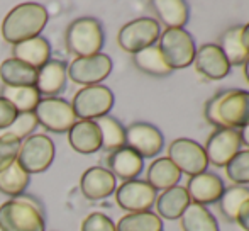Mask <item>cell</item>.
Returning a JSON list of instances; mask_svg holds the SVG:
<instances>
[{
    "label": "cell",
    "instance_id": "cell-15",
    "mask_svg": "<svg viewBox=\"0 0 249 231\" xmlns=\"http://www.w3.org/2000/svg\"><path fill=\"white\" fill-rule=\"evenodd\" d=\"M195 70L209 80H222L229 75L231 65L217 44L207 43L197 48L194 58Z\"/></svg>",
    "mask_w": 249,
    "mask_h": 231
},
{
    "label": "cell",
    "instance_id": "cell-26",
    "mask_svg": "<svg viewBox=\"0 0 249 231\" xmlns=\"http://www.w3.org/2000/svg\"><path fill=\"white\" fill-rule=\"evenodd\" d=\"M183 231H219V223L215 216L207 209V206H200L190 202L180 218Z\"/></svg>",
    "mask_w": 249,
    "mask_h": 231
},
{
    "label": "cell",
    "instance_id": "cell-32",
    "mask_svg": "<svg viewBox=\"0 0 249 231\" xmlns=\"http://www.w3.org/2000/svg\"><path fill=\"white\" fill-rule=\"evenodd\" d=\"M29 185V173L19 165V162H14L5 170L0 172V192L10 197L20 195Z\"/></svg>",
    "mask_w": 249,
    "mask_h": 231
},
{
    "label": "cell",
    "instance_id": "cell-13",
    "mask_svg": "<svg viewBox=\"0 0 249 231\" xmlns=\"http://www.w3.org/2000/svg\"><path fill=\"white\" fill-rule=\"evenodd\" d=\"M156 197V191L146 180H139V178L122 182V185L115 189V201L119 208L127 212L151 211Z\"/></svg>",
    "mask_w": 249,
    "mask_h": 231
},
{
    "label": "cell",
    "instance_id": "cell-34",
    "mask_svg": "<svg viewBox=\"0 0 249 231\" xmlns=\"http://www.w3.org/2000/svg\"><path fill=\"white\" fill-rule=\"evenodd\" d=\"M226 173L236 185L249 184V150H241L226 165Z\"/></svg>",
    "mask_w": 249,
    "mask_h": 231
},
{
    "label": "cell",
    "instance_id": "cell-11",
    "mask_svg": "<svg viewBox=\"0 0 249 231\" xmlns=\"http://www.w3.org/2000/svg\"><path fill=\"white\" fill-rule=\"evenodd\" d=\"M112 72V59L105 53H97L93 57L75 58L66 66V75L70 80L78 85L90 87L100 85L102 80H105Z\"/></svg>",
    "mask_w": 249,
    "mask_h": 231
},
{
    "label": "cell",
    "instance_id": "cell-18",
    "mask_svg": "<svg viewBox=\"0 0 249 231\" xmlns=\"http://www.w3.org/2000/svg\"><path fill=\"white\" fill-rule=\"evenodd\" d=\"M107 165V170L114 177H119L124 182H127L139 177V173L144 169V160L129 146H122V148L108 153Z\"/></svg>",
    "mask_w": 249,
    "mask_h": 231
},
{
    "label": "cell",
    "instance_id": "cell-38",
    "mask_svg": "<svg viewBox=\"0 0 249 231\" xmlns=\"http://www.w3.org/2000/svg\"><path fill=\"white\" fill-rule=\"evenodd\" d=\"M17 111L9 100H5L3 97H0V131H5L7 128L12 126V122L17 117Z\"/></svg>",
    "mask_w": 249,
    "mask_h": 231
},
{
    "label": "cell",
    "instance_id": "cell-14",
    "mask_svg": "<svg viewBox=\"0 0 249 231\" xmlns=\"http://www.w3.org/2000/svg\"><path fill=\"white\" fill-rule=\"evenodd\" d=\"M125 146L134 150L142 160L154 158L163 150V133L149 122H132L125 128Z\"/></svg>",
    "mask_w": 249,
    "mask_h": 231
},
{
    "label": "cell",
    "instance_id": "cell-21",
    "mask_svg": "<svg viewBox=\"0 0 249 231\" xmlns=\"http://www.w3.org/2000/svg\"><path fill=\"white\" fill-rule=\"evenodd\" d=\"M192 199L188 195L187 189L181 187V185H175L171 189L163 191L160 195L156 197V211L160 218L164 219H180L181 214L185 212V209L190 206Z\"/></svg>",
    "mask_w": 249,
    "mask_h": 231
},
{
    "label": "cell",
    "instance_id": "cell-35",
    "mask_svg": "<svg viewBox=\"0 0 249 231\" xmlns=\"http://www.w3.org/2000/svg\"><path fill=\"white\" fill-rule=\"evenodd\" d=\"M36 126H37V119H36V116H34V113H22V114H17L12 126L7 128L3 133L14 136V138H17L19 141H24L26 138H29V135L36 129Z\"/></svg>",
    "mask_w": 249,
    "mask_h": 231
},
{
    "label": "cell",
    "instance_id": "cell-7",
    "mask_svg": "<svg viewBox=\"0 0 249 231\" xmlns=\"http://www.w3.org/2000/svg\"><path fill=\"white\" fill-rule=\"evenodd\" d=\"M161 36L160 22L153 17H139L124 24L117 34V43L127 53H139L149 46H154Z\"/></svg>",
    "mask_w": 249,
    "mask_h": 231
},
{
    "label": "cell",
    "instance_id": "cell-22",
    "mask_svg": "<svg viewBox=\"0 0 249 231\" xmlns=\"http://www.w3.org/2000/svg\"><path fill=\"white\" fill-rule=\"evenodd\" d=\"M51 57V46L48 43L46 38L37 36L33 39L22 41L19 44H14L12 58L19 59V61L26 63V65L33 66V68L39 70L50 61Z\"/></svg>",
    "mask_w": 249,
    "mask_h": 231
},
{
    "label": "cell",
    "instance_id": "cell-23",
    "mask_svg": "<svg viewBox=\"0 0 249 231\" xmlns=\"http://www.w3.org/2000/svg\"><path fill=\"white\" fill-rule=\"evenodd\" d=\"M151 7L166 29H183L190 17V7L183 0H154Z\"/></svg>",
    "mask_w": 249,
    "mask_h": 231
},
{
    "label": "cell",
    "instance_id": "cell-24",
    "mask_svg": "<svg viewBox=\"0 0 249 231\" xmlns=\"http://www.w3.org/2000/svg\"><path fill=\"white\" fill-rule=\"evenodd\" d=\"M37 70L16 58H7L0 65V80L3 87H34Z\"/></svg>",
    "mask_w": 249,
    "mask_h": 231
},
{
    "label": "cell",
    "instance_id": "cell-6",
    "mask_svg": "<svg viewBox=\"0 0 249 231\" xmlns=\"http://www.w3.org/2000/svg\"><path fill=\"white\" fill-rule=\"evenodd\" d=\"M73 113L80 121H95L108 116L114 107V94L105 85L83 87L71 100Z\"/></svg>",
    "mask_w": 249,
    "mask_h": 231
},
{
    "label": "cell",
    "instance_id": "cell-19",
    "mask_svg": "<svg viewBox=\"0 0 249 231\" xmlns=\"http://www.w3.org/2000/svg\"><path fill=\"white\" fill-rule=\"evenodd\" d=\"M68 143L75 152L92 155L102 148L100 129L95 121H76L68 131Z\"/></svg>",
    "mask_w": 249,
    "mask_h": 231
},
{
    "label": "cell",
    "instance_id": "cell-30",
    "mask_svg": "<svg viewBox=\"0 0 249 231\" xmlns=\"http://www.w3.org/2000/svg\"><path fill=\"white\" fill-rule=\"evenodd\" d=\"M117 231H163V219L156 212H129L115 225Z\"/></svg>",
    "mask_w": 249,
    "mask_h": 231
},
{
    "label": "cell",
    "instance_id": "cell-8",
    "mask_svg": "<svg viewBox=\"0 0 249 231\" xmlns=\"http://www.w3.org/2000/svg\"><path fill=\"white\" fill-rule=\"evenodd\" d=\"M54 143L46 135H33L20 143L17 162L27 173L46 172L54 160Z\"/></svg>",
    "mask_w": 249,
    "mask_h": 231
},
{
    "label": "cell",
    "instance_id": "cell-28",
    "mask_svg": "<svg viewBox=\"0 0 249 231\" xmlns=\"http://www.w3.org/2000/svg\"><path fill=\"white\" fill-rule=\"evenodd\" d=\"M0 97L9 100L19 114L34 113L41 100V94L36 87H3Z\"/></svg>",
    "mask_w": 249,
    "mask_h": 231
},
{
    "label": "cell",
    "instance_id": "cell-25",
    "mask_svg": "<svg viewBox=\"0 0 249 231\" xmlns=\"http://www.w3.org/2000/svg\"><path fill=\"white\" fill-rule=\"evenodd\" d=\"M180 178L181 172L168 156L156 158L146 172V182L154 191H166V189L175 187V185H178Z\"/></svg>",
    "mask_w": 249,
    "mask_h": 231
},
{
    "label": "cell",
    "instance_id": "cell-2",
    "mask_svg": "<svg viewBox=\"0 0 249 231\" xmlns=\"http://www.w3.org/2000/svg\"><path fill=\"white\" fill-rule=\"evenodd\" d=\"M48 10L36 2H24L14 7L2 20V38L10 44L37 38L48 24Z\"/></svg>",
    "mask_w": 249,
    "mask_h": 231
},
{
    "label": "cell",
    "instance_id": "cell-5",
    "mask_svg": "<svg viewBox=\"0 0 249 231\" xmlns=\"http://www.w3.org/2000/svg\"><path fill=\"white\" fill-rule=\"evenodd\" d=\"M160 48L166 65L171 70L187 68L194 63L197 44L192 34L185 29H164L160 36Z\"/></svg>",
    "mask_w": 249,
    "mask_h": 231
},
{
    "label": "cell",
    "instance_id": "cell-4",
    "mask_svg": "<svg viewBox=\"0 0 249 231\" xmlns=\"http://www.w3.org/2000/svg\"><path fill=\"white\" fill-rule=\"evenodd\" d=\"M65 41L68 51L76 58L93 57L104 46V29L93 17H80L68 26Z\"/></svg>",
    "mask_w": 249,
    "mask_h": 231
},
{
    "label": "cell",
    "instance_id": "cell-41",
    "mask_svg": "<svg viewBox=\"0 0 249 231\" xmlns=\"http://www.w3.org/2000/svg\"><path fill=\"white\" fill-rule=\"evenodd\" d=\"M241 39H243V46L246 48V51L249 53V22L243 26V34H241Z\"/></svg>",
    "mask_w": 249,
    "mask_h": 231
},
{
    "label": "cell",
    "instance_id": "cell-20",
    "mask_svg": "<svg viewBox=\"0 0 249 231\" xmlns=\"http://www.w3.org/2000/svg\"><path fill=\"white\" fill-rule=\"evenodd\" d=\"M66 63L59 59H50L44 66L37 70L36 89L41 96L56 97L65 90L66 85Z\"/></svg>",
    "mask_w": 249,
    "mask_h": 231
},
{
    "label": "cell",
    "instance_id": "cell-12",
    "mask_svg": "<svg viewBox=\"0 0 249 231\" xmlns=\"http://www.w3.org/2000/svg\"><path fill=\"white\" fill-rule=\"evenodd\" d=\"M241 136L239 129L232 128H219L212 131V135L207 138L203 146L209 163L213 167H226L236 153L241 152Z\"/></svg>",
    "mask_w": 249,
    "mask_h": 231
},
{
    "label": "cell",
    "instance_id": "cell-37",
    "mask_svg": "<svg viewBox=\"0 0 249 231\" xmlns=\"http://www.w3.org/2000/svg\"><path fill=\"white\" fill-rule=\"evenodd\" d=\"M80 231H117L115 223L104 212H92L82 221Z\"/></svg>",
    "mask_w": 249,
    "mask_h": 231
},
{
    "label": "cell",
    "instance_id": "cell-33",
    "mask_svg": "<svg viewBox=\"0 0 249 231\" xmlns=\"http://www.w3.org/2000/svg\"><path fill=\"white\" fill-rule=\"evenodd\" d=\"M246 201H249L248 185H231V187H226L224 194L219 199L220 212H222L227 221H236L237 212H239L241 206Z\"/></svg>",
    "mask_w": 249,
    "mask_h": 231
},
{
    "label": "cell",
    "instance_id": "cell-3",
    "mask_svg": "<svg viewBox=\"0 0 249 231\" xmlns=\"http://www.w3.org/2000/svg\"><path fill=\"white\" fill-rule=\"evenodd\" d=\"M43 208L27 195H17L0 206V231H44Z\"/></svg>",
    "mask_w": 249,
    "mask_h": 231
},
{
    "label": "cell",
    "instance_id": "cell-29",
    "mask_svg": "<svg viewBox=\"0 0 249 231\" xmlns=\"http://www.w3.org/2000/svg\"><path fill=\"white\" fill-rule=\"evenodd\" d=\"M134 65L151 77H168L173 70L166 65L160 48L154 44L134 55Z\"/></svg>",
    "mask_w": 249,
    "mask_h": 231
},
{
    "label": "cell",
    "instance_id": "cell-10",
    "mask_svg": "<svg viewBox=\"0 0 249 231\" xmlns=\"http://www.w3.org/2000/svg\"><path fill=\"white\" fill-rule=\"evenodd\" d=\"M37 124L53 133H68L76 122V116L68 100L59 97H46L41 99L34 109Z\"/></svg>",
    "mask_w": 249,
    "mask_h": 231
},
{
    "label": "cell",
    "instance_id": "cell-17",
    "mask_svg": "<svg viewBox=\"0 0 249 231\" xmlns=\"http://www.w3.org/2000/svg\"><path fill=\"white\" fill-rule=\"evenodd\" d=\"M115 177L104 167H90L80 178V191L89 201H102L115 192Z\"/></svg>",
    "mask_w": 249,
    "mask_h": 231
},
{
    "label": "cell",
    "instance_id": "cell-39",
    "mask_svg": "<svg viewBox=\"0 0 249 231\" xmlns=\"http://www.w3.org/2000/svg\"><path fill=\"white\" fill-rule=\"evenodd\" d=\"M236 223H237V225H239L244 231H249V201H246L243 206H241L239 212H237Z\"/></svg>",
    "mask_w": 249,
    "mask_h": 231
},
{
    "label": "cell",
    "instance_id": "cell-9",
    "mask_svg": "<svg viewBox=\"0 0 249 231\" xmlns=\"http://www.w3.org/2000/svg\"><path fill=\"white\" fill-rule=\"evenodd\" d=\"M168 158L181 173H187L188 177L203 173L209 169V160L203 146L190 138L173 139L168 146Z\"/></svg>",
    "mask_w": 249,
    "mask_h": 231
},
{
    "label": "cell",
    "instance_id": "cell-31",
    "mask_svg": "<svg viewBox=\"0 0 249 231\" xmlns=\"http://www.w3.org/2000/svg\"><path fill=\"white\" fill-rule=\"evenodd\" d=\"M97 126L100 129L102 136V148L107 152H114L122 146H125V128L112 116L95 119Z\"/></svg>",
    "mask_w": 249,
    "mask_h": 231
},
{
    "label": "cell",
    "instance_id": "cell-27",
    "mask_svg": "<svg viewBox=\"0 0 249 231\" xmlns=\"http://www.w3.org/2000/svg\"><path fill=\"white\" fill-rule=\"evenodd\" d=\"M241 34H243V26H232L220 36V41H219V44H217V46L222 50V53L226 55L231 66L244 65L246 58L249 57L246 48L243 46Z\"/></svg>",
    "mask_w": 249,
    "mask_h": 231
},
{
    "label": "cell",
    "instance_id": "cell-40",
    "mask_svg": "<svg viewBox=\"0 0 249 231\" xmlns=\"http://www.w3.org/2000/svg\"><path fill=\"white\" fill-rule=\"evenodd\" d=\"M239 136H241V143H243V146H246V148L249 150V124L239 129Z\"/></svg>",
    "mask_w": 249,
    "mask_h": 231
},
{
    "label": "cell",
    "instance_id": "cell-42",
    "mask_svg": "<svg viewBox=\"0 0 249 231\" xmlns=\"http://www.w3.org/2000/svg\"><path fill=\"white\" fill-rule=\"evenodd\" d=\"M243 68H244V77H246V80L249 82V57L246 58V61H244Z\"/></svg>",
    "mask_w": 249,
    "mask_h": 231
},
{
    "label": "cell",
    "instance_id": "cell-36",
    "mask_svg": "<svg viewBox=\"0 0 249 231\" xmlns=\"http://www.w3.org/2000/svg\"><path fill=\"white\" fill-rule=\"evenodd\" d=\"M20 143L17 138L7 135V133H2L0 135V172L5 170L9 165H12L17 160V155H19V148Z\"/></svg>",
    "mask_w": 249,
    "mask_h": 231
},
{
    "label": "cell",
    "instance_id": "cell-1",
    "mask_svg": "<svg viewBox=\"0 0 249 231\" xmlns=\"http://www.w3.org/2000/svg\"><path fill=\"white\" fill-rule=\"evenodd\" d=\"M207 122L219 128L241 129L249 124V92L241 89H222L203 107Z\"/></svg>",
    "mask_w": 249,
    "mask_h": 231
},
{
    "label": "cell",
    "instance_id": "cell-16",
    "mask_svg": "<svg viewBox=\"0 0 249 231\" xmlns=\"http://www.w3.org/2000/svg\"><path fill=\"white\" fill-rule=\"evenodd\" d=\"M185 189H187L192 202L200 206H207L219 202L220 195L226 191V185H224V180L217 173L203 172L188 178Z\"/></svg>",
    "mask_w": 249,
    "mask_h": 231
}]
</instances>
